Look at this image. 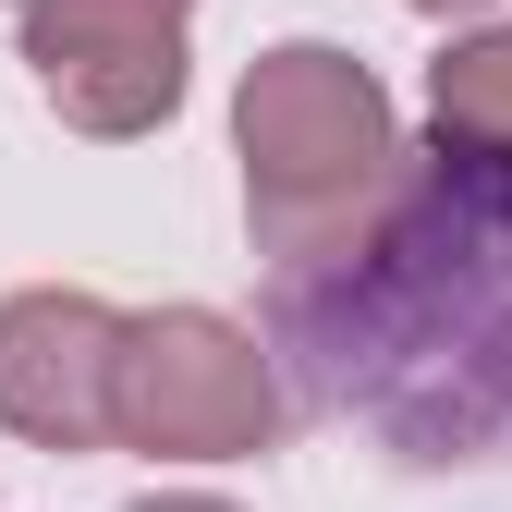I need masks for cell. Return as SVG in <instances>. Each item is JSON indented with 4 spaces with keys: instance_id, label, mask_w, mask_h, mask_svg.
<instances>
[{
    "instance_id": "cell-1",
    "label": "cell",
    "mask_w": 512,
    "mask_h": 512,
    "mask_svg": "<svg viewBox=\"0 0 512 512\" xmlns=\"http://www.w3.org/2000/svg\"><path fill=\"white\" fill-rule=\"evenodd\" d=\"M269 354L403 464L512 452V147L439 135L330 256L269 269Z\"/></svg>"
},
{
    "instance_id": "cell-2",
    "label": "cell",
    "mask_w": 512,
    "mask_h": 512,
    "mask_svg": "<svg viewBox=\"0 0 512 512\" xmlns=\"http://www.w3.org/2000/svg\"><path fill=\"white\" fill-rule=\"evenodd\" d=\"M232 147H244V208H256V256H330L403 171V122L391 86L366 74L354 49L330 37H293L269 61H244V98H232Z\"/></svg>"
},
{
    "instance_id": "cell-3",
    "label": "cell",
    "mask_w": 512,
    "mask_h": 512,
    "mask_svg": "<svg viewBox=\"0 0 512 512\" xmlns=\"http://www.w3.org/2000/svg\"><path fill=\"white\" fill-rule=\"evenodd\" d=\"M122 439L159 464H244L281 439V378L232 317L208 305H159L122 342Z\"/></svg>"
},
{
    "instance_id": "cell-4",
    "label": "cell",
    "mask_w": 512,
    "mask_h": 512,
    "mask_svg": "<svg viewBox=\"0 0 512 512\" xmlns=\"http://www.w3.org/2000/svg\"><path fill=\"white\" fill-rule=\"evenodd\" d=\"M183 13L196 0H25V74L74 135H147L183 98Z\"/></svg>"
},
{
    "instance_id": "cell-5",
    "label": "cell",
    "mask_w": 512,
    "mask_h": 512,
    "mask_svg": "<svg viewBox=\"0 0 512 512\" xmlns=\"http://www.w3.org/2000/svg\"><path fill=\"white\" fill-rule=\"evenodd\" d=\"M122 342L135 317L98 293H13L0 305V427L37 452H98L122 439Z\"/></svg>"
},
{
    "instance_id": "cell-6",
    "label": "cell",
    "mask_w": 512,
    "mask_h": 512,
    "mask_svg": "<svg viewBox=\"0 0 512 512\" xmlns=\"http://www.w3.org/2000/svg\"><path fill=\"white\" fill-rule=\"evenodd\" d=\"M427 122L452 147H512V37H464L427 74Z\"/></svg>"
},
{
    "instance_id": "cell-7",
    "label": "cell",
    "mask_w": 512,
    "mask_h": 512,
    "mask_svg": "<svg viewBox=\"0 0 512 512\" xmlns=\"http://www.w3.org/2000/svg\"><path fill=\"white\" fill-rule=\"evenodd\" d=\"M135 512H232V500H135Z\"/></svg>"
},
{
    "instance_id": "cell-8",
    "label": "cell",
    "mask_w": 512,
    "mask_h": 512,
    "mask_svg": "<svg viewBox=\"0 0 512 512\" xmlns=\"http://www.w3.org/2000/svg\"><path fill=\"white\" fill-rule=\"evenodd\" d=\"M415 13H488V0H415Z\"/></svg>"
}]
</instances>
